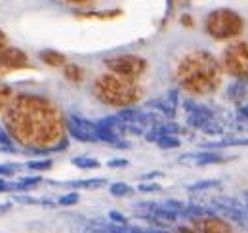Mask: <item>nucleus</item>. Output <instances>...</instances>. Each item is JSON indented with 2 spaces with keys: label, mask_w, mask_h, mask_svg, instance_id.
Returning a JSON list of instances; mask_svg holds the SVG:
<instances>
[{
  "label": "nucleus",
  "mask_w": 248,
  "mask_h": 233,
  "mask_svg": "<svg viewBox=\"0 0 248 233\" xmlns=\"http://www.w3.org/2000/svg\"><path fill=\"white\" fill-rule=\"evenodd\" d=\"M4 46H6V34L0 31V52L4 50Z\"/></svg>",
  "instance_id": "nucleus-30"
},
{
  "label": "nucleus",
  "mask_w": 248,
  "mask_h": 233,
  "mask_svg": "<svg viewBox=\"0 0 248 233\" xmlns=\"http://www.w3.org/2000/svg\"><path fill=\"white\" fill-rule=\"evenodd\" d=\"M10 96H12V90H10V86L0 84V109H2L6 103H10Z\"/></svg>",
  "instance_id": "nucleus-24"
},
{
  "label": "nucleus",
  "mask_w": 248,
  "mask_h": 233,
  "mask_svg": "<svg viewBox=\"0 0 248 233\" xmlns=\"http://www.w3.org/2000/svg\"><path fill=\"white\" fill-rule=\"evenodd\" d=\"M241 113H243V115H245V116L248 118V103H247V105H243V107H241Z\"/></svg>",
  "instance_id": "nucleus-33"
},
{
  "label": "nucleus",
  "mask_w": 248,
  "mask_h": 233,
  "mask_svg": "<svg viewBox=\"0 0 248 233\" xmlns=\"http://www.w3.org/2000/svg\"><path fill=\"white\" fill-rule=\"evenodd\" d=\"M8 208H12V204L10 203H4V204H0V214H4Z\"/></svg>",
  "instance_id": "nucleus-31"
},
{
  "label": "nucleus",
  "mask_w": 248,
  "mask_h": 233,
  "mask_svg": "<svg viewBox=\"0 0 248 233\" xmlns=\"http://www.w3.org/2000/svg\"><path fill=\"white\" fill-rule=\"evenodd\" d=\"M227 146H248V138L245 140H223V142H216V144H202L201 147H204L206 151H214V149H219V147H227Z\"/></svg>",
  "instance_id": "nucleus-17"
},
{
  "label": "nucleus",
  "mask_w": 248,
  "mask_h": 233,
  "mask_svg": "<svg viewBox=\"0 0 248 233\" xmlns=\"http://www.w3.org/2000/svg\"><path fill=\"white\" fill-rule=\"evenodd\" d=\"M245 29V19L231 8H217L204 17V31L216 40L237 38Z\"/></svg>",
  "instance_id": "nucleus-4"
},
{
  "label": "nucleus",
  "mask_w": 248,
  "mask_h": 233,
  "mask_svg": "<svg viewBox=\"0 0 248 233\" xmlns=\"http://www.w3.org/2000/svg\"><path fill=\"white\" fill-rule=\"evenodd\" d=\"M40 59L46 61V63L52 65V67H58V65H63V63H65V56L60 54V52H54V50H44V52H40Z\"/></svg>",
  "instance_id": "nucleus-14"
},
{
  "label": "nucleus",
  "mask_w": 248,
  "mask_h": 233,
  "mask_svg": "<svg viewBox=\"0 0 248 233\" xmlns=\"http://www.w3.org/2000/svg\"><path fill=\"white\" fill-rule=\"evenodd\" d=\"M0 149L2 151H14V146H12V138L10 134L0 126Z\"/></svg>",
  "instance_id": "nucleus-21"
},
{
  "label": "nucleus",
  "mask_w": 248,
  "mask_h": 233,
  "mask_svg": "<svg viewBox=\"0 0 248 233\" xmlns=\"http://www.w3.org/2000/svg\"><path fill=\"white\" fill-rule=\"evenodd\" d=\"M109 218L113 220V222H119V226H128V218L123 216V214H119V212H109Z\"/></svg>",
  "instance_id": "nucleus-26"
},
{
  "label": "nucleus",
  "mask_w": 248,
  "mask_h": 233,
  "mask_svg": "<svg viewBox=\"0 0 248 233\" xmlns=\"http://www.w3.org/2000/svg\"><path fill=\"white\" fill-rule=\"evenodd\" d=\"M40 180H42L40 176H25L17 183H8V189H31L40 183Z\"/></svg>",
  "instance_id": "nucleus-13"
},
{
  "label": "nucleus",
  "mask_w": 248,
  "mask_h": 233,
  "mask_svg": "<svg viewBox=\"0 0 248 233\" xmlns=\"http://www.w3.org/2000/svg\"><path fill=\"white\" fill-rule=\"evenodd\" d=\"M107 69L117 75V77H123V79H130V81H136L138 77H141L145 71H147V61L140 56H130V54H124V56H115V58L107 59L105 61Z\"/></svg>",
  "instance_id": "nucleus-5"
},
{
  "label": "nucleus",
  "mask_w": 248,
  "mask_h": 233,
  "mask_svg": "<svg viewBox=\"0 0 248 233\" xmlns=\"http://www.w3.org/2000/svg\"><path fill=\"white\" fill-rule=\"evenodd\" d=\"M16 174V166L12 165H0V176H14Z\"/></svg>",
  "instance_id": "nucleus-28"
},
{
  "label": "nucleus",
  "mask_w": 248,
  "mask_h": 233,
  "mask_svg": "<svg viewBox=\"0 0 248 233\" xmlns=\"http://www.w3.org/2000/svg\"><path fill=\"white\" fill-rule=\"evenodd\" d=\"M141 193H156V191H160L162 187L158 185V183H151V182H143V183H140V187H138Z\"/></svg>",
  "instance_id": "nucleus-23"
},
{
  "label": "nucleus",
  "mask_w": 248,
  "mask_h": 233,
  "mask_svg": "<svg viewBox=\"0 0 248 233\" xmlns=\"http://www.w3.org/2000/svg\"><path fill=\"white\" fill-rule=\"evenodd\" d=\"M219 185H221V182H219V180H201V182H197V183H191L187 189H189L191 193H199V191L214 189V187H219Z\"/></svg>",
  "instance_id": "nucleus-16"
},
{
  "label": "nucleus",
  "mask_w": 248,
  "mask_h": 233,
  "mask_svg": "<svg viewBox=\"0 0 248 233\" xmlns=\"http://www.w3.org/2000/svg\"><path fill=\"white\" fill-rule=\"evenodd\" d=\"M156 146L160 149H176V147H180V140L176 136H164L156 142Z\"/></svg>",
  "instance_id": "nucleus-20"
},
{
  "label": "nucleus",
  "mask_w": 248,
  "mask_h": 233,
  "mask_svg": "<svg viewBox=\"0 0 248 233\" xmlns=\"http://www.w3.org/2000/svg\"><path fill=\"white\" fill-rule=\"evenodd\" d=\"M223 69L239 79H248V40H239L223 52Z\"/></svg>",
  "instance_id": "nucleus-6"
},
{
  "label": "nucleus",
  "mask_w": 248,
  "mask_h": 233,
  "mask_svg": "<svg viewBox=\"0 0 248 233\" xmlns=\"http://www.w3.org/2000/svg\"><path fill=\"white\" fill-rule=\"evenodd\" d=\"M67 128H69L71 136L78 142H88V144L97 142V126L92 120H86L78 115H69L67 116Z\"/></svg>",
  "instance_id": "nucleus-7"
},
{
  "label": "nucleus",
  "mask_w": 248,
  "mask_h": 233,
  "mask_svg": "<svg viewBox=\"0 0 248 233\" xmlns=\"http://www.w3.org/2000/svg\"><path fill=\"white\" fill-rule=\"evenodd\" d=\"M191 233H233L231 228L216 216H199L191 220Z\"/></svg>",
  "instance_id": "nucleus-8"
},
{
  "label": "nucleus",
  "mask_w": 248,
  "mask_h": 233,
  "mask_svg": "<svg viewBox=\"0 0 248 233\" xmlns=\"http://www.w3.org/2000/svg\"><path fill=\"white\" fill-rule=\"evenodd\" d=\"M174 233H191L189 230H180V232H174Z\"/></svg>",
  "instance_id": "nucleus-34"
},
{
  "label": "nucleus",
  "mask_w": 248,
  "mask_h": 233,
  "mask_svg": "<svg viewBox=\"0 0 248 233\" xmlns=\"http://www.w3.org/2000/svg\"><path fill=\"white\" fill-rule=\"evenodd\" d=\"M147 105H149L151 109H155L156 113H160V115L172 118V116L176 115V105H178L176 92H168V96H164V98L151 100V101H147Z\"/></svg>",
  "instance_id": "nucleus-9"
},
{
  "label": "nucleus",
  "mask_w": 248,
  "mask_h": 233,
  "mask_svg": "<svg viewBox=\"0 0 248 233\" xmlns=\"http://www.w3.org/2000/svg\"><path fill=\"white\" fill-rule=\"evenodd\" d=\"M73 165H75L77 168H82V170L99 168V161L93 159V157H75V159H73Z\"/></svg>",
  "instance_id": "nucleus-15"
},
{
  "label": "nucleus",
  "mask_w": 248,
  "mask_h": 233,
  "mask_svg": "<svg viewBox=\"0 0 248 233\" xmlns=\"http://www.w3.org/2000/svg\"><path fill=\"white\" fill-rule=\"evenodd\" d=\"M105 185L103 178H88V180H78V182H71V187L75 189H97Z\"/></svg>",
  "instance_id": "nucleus-12"
},
{
  "label": "nucleus",
  "mask_w": 248,
  "mask_h": 233,
  "mask_svg": "<svg viewBox=\"0 0 248 233\" xmlns=\"http://www.w3.org/2000/svg\"><path fill=\"white\" fill-rule=\"evenodd\" d=\"M65 75H67V79H71V81H80V79H82V71H80V67H77V65H69V67L65 69Z\"/></svg>",
  "instance_id": "nucleus-22"
},
{
  "label": "nucleus",
  "mask_w": 248,
  "mask_h": 233,
  "mask_svg": "<svg viewBox=\"0 0 248 233\" xmlns=\"http://www.w3.org/2000/svg\"><path fill=\"white\" fill-rule=\"evenodd\" d=\"M186 159H191L195 161L197 165H216V163H225V157L219 155L216 151H202V153H189V155H184L182 161Z\"/></svg>",
  "instance_id": "nucleus-11"
},
{
  "label": "nucleus",
  "mask_w": 248,
  "mask_h": 233,
  "mask_svg": "<svg viewBox=\"0 0 248 233\" xmlns=\"http://www.w3.org/2000/svg\"><path fill=\"white\" fill-rule=\"evenodd\" d=\"M143 182H149V180H155V178H162V172H158V170H153V172H147V174H141L140 176Z\"/></svg>",
  "instance_id": "nucleus-29"
},
{
  "label": "nucleus",
  "mask_w": 248,
  "mask_h": 233,
  "mask_svg": "<svg viewBox=\"0 0 248 233\" xmlns=\"http://www.w3.org/2000/svg\"><path fill=\"white\" fill-rule=\"evenodd\" d=\"M60 204H63V206H67V204H77L78 203V193H69V195H63V197H60V201H58Z\"/></svg>",
  "instance_id": "nucleus-25"
},
{
  "label": "nucleus",
  "mask_w": 248,
  "mask_h": 233,
  "mask_svg": "<svg viewBox=\"0 0 248 233\" xmlns=\"http://www.w3.org/2000/svg\"><path fill=\"white\" fill-rule=\"evenodd\" d=\"M4 189H8V183H6V182L0 178V191H4Z\"/></svg>",
  "instance_id": "nucleus-32"
},
{
  "label": "nucleus",
  "mask_w": 248,
  "mask_h": 233,
  "mask_svg": "<svg viewBox=\"0 0 248 233\" xmlns=\"http://www.w3.org/2000/svg\"><path fill=\"white\" fill-rule=\"evenodd\" d=\"M93 94L97 100H101L107 105L126 107L141 98V88L136 84V81L109 73V75H99L93 81Z\"/></svg>",
  "instance_id": "nucleus-3"
},
{
  "label": "nucleus",
  "mask_w": 248,
  "mask_h": 233,
  "mask_svg": "<svg viewBox=\"0 0 248 233\" xmlns=\"http://www.w3.org/2000/svg\"><path fill=\"white\" fill-rule=\"evenodd\" d=\"M223 69L217 59L206 50L189 52L176 67V83L186 92L195 96H206L216 92L221 84Z\"/></svg>",
  "instance_id": "nucleus-2"
},
{
  "label": "nucleus",
  "mask_w": 248,
  "mask_h": 233,
  "mask_svg": "<svg viewBox=\"0 0 248 233\" xmlns=\"http://www.w3.org/2000/svg\"><path fill=\"white\" fill-rule=\"evenodd\" d=\"M107 166L109 168H124V166H128V161L126 159H111L107 163Z\"/></svg>",
  "instance_id": "nucleus-27"
},
{
  "label": "nucleus",
  "mask_w": 248,
  "mask_h": 233,
  "mask_svg": "<svg viewBox=\"0 0 248 233\" xmlns=\"http://www.w3.org/2000/svg\"><path fill=\"white\" fill-rule=\"evenodd\" d=\"M8 128L25 146H50L62 138V115L48 100L19 96L4 116Z\"/></svg>",
  "instance_id": "nucleus-1"
},
{
  "label": "nucleus",
  "mask_w": 248,
  "mask_h": 233,
  "mask_svg": "<svg viewBox=\"0 0 248 233\" xmlns=\"http://www.w3.org/2000/svg\"><path fill=\"white\" fill-rule=\"evenodd\" d=\"M0 65L8 69H21L27 65V54L19 48H4L0 52Z\"/></svg>",
  "instance_id": "nucleus-10"
},
{
  "label": "nucleus",
  "mask_w": 248,
  "mask_h": 233,
  "mask_svg": "<svg viewBox=\"0 0 248 233\" xmlns=\"http://www.w3.org/2000/svg\"><path fill=\"white\" fill-rule=\"evenodd\" d=\"M109 191H111V195H115V197H124V195L134 193V189H132L128 183H124V182H117V183H113V185L109 187Z\"/></svg>",
  "instance_id": "nucleus-18"
},
{
  "label": "nucleus",
  "mask_w": 248,
  "mask_h": 233,
  "mask_svg": "<svg viewBox=\"0 0 248 233\" xmlns=\"http://www.w3.org/2000/svg\"><path fill=\"white\" fill-rule=\"evenodd\" d=\"M27 168L44 172V170H50V168H52V161H50V159H34V161H29V163H27Z\"/></svg>",
  "instance_id": "nucleus-19"
}]
</instances>
